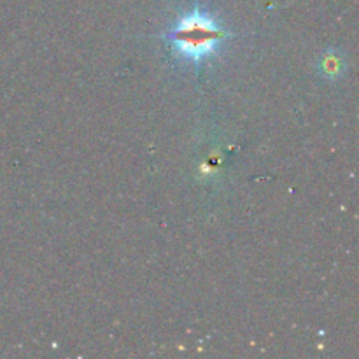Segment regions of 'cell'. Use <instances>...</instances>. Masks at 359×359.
<instances>
[{
    "mask_svg": "<svg viewBox=\"0 0 359 359\" xmlns=\"http://www.w3.org/2000/svg\"><path fill=\"white\" fill-rule=\"evenodd\" d=\"M228 32L207 11L195 7L188 11L170 28L165 41L170 44L172 53L188 63H202L217 53V48L226 41Z\"/></svg>",
    "mask_w": 359,
    "mask_h": 359,
    "instance_id": "6da1fadb",
    "label": "cell"
},
{
    "mask_svg": "<svg viewBox=\"0 0 359 359\" xmlns=\"http://www.w3.org/2000/svg\"><path fill=\"white\" fill-rule=\"evenodd\" d=\"M319 74H321L325 79L335 81L346 70V62H344V55L337 49H328L321 55L319 58Z\"/></svg>",
    "mask_w": 359,
    "mask_h": 359,
    "instance_id": "7a4b0ae2",
    "label": "cell"
}]
</instances>
